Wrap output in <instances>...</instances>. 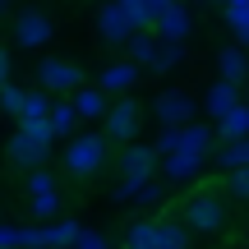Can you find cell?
Instances as JSON below:
<instances>
[{"label": "cell", "mask_w": 249, "mask_h": 249, "mask_svg": "<svg viewBox=\"0 0 249 249\" xmlns=\"http://www.w3.org/2000/svg\"><path fill=\"white\" fill-rule=\"evenodd\" d=\"M226 198L217 194V189H194V194L180 203V226L185 231H198V235H217L226 231Z\"/></svg>", "instance_id": "cell-1"}, {"label": "cell", "mask_w": 249, "mask_h": 249, "mask_svg": "<svg viewBox=\"0 0 249 249\" xmlns=\"http://www.w3.org/2000/svg\"><path fill=\"white\" fill-rule=\"evenodd\" d=\"M107 161V134H79V139L65 148V166L74 176H92V171Z\"/></svg>", "instance_id": "cell-2"}, {"label": "cell", "mask_w": 249, "mask_h": 249, "mask_svg": "<svg viewBox=\"0 0 249 249\" xmlns=\"http://www.w3.org/2000/svg\"><path fill=\"white\" fill-rule=\"evenodd\" d=\"M152 166H157V152H152V148H139V143H134V148H124V157H120V176H124V185L116 189V194H120V198H124V194H139L143 180L152 176Z\"/></svg>", "instance_id": "cell-3"}, {"label": "cell", "mask_w": 249, "mask_h": 249, "mask_svg": "<svg viewBox=\"0 0 249 249\" xmlns=\"http://www.w3.org/2000/svg\"><path fill=\"white\" fill-rule=\"evenodd\" d=\"M37 79H42L46 92H79L83 88V74L74 60H42L37 65Z\"/></svg>", "instance_id": "cell-4"}, {"label": "cell", "mask_w": 249, "mask_h": 249, "mask_svg": "<svg viewBox=\"0 0 249 249\" xmlns=\"http://www.w3.org/2000/svg\"><path fill=\"white\" fill-rule=\"evenodd\" d=\"M152 37H157L161 46H185V37H189V9L185 5H161Z\"/></svg>", "instance_id": "cell-5"}, {"label": "cell", "mask_w": 249, "mask_h": 249, "mask_svg": "<svg viewBox=\"0 0 249 249\" xmlns=\"http://www.w3.org/2000/svg\"><path fill=\"white\" fill-rule=\"evenodd\" d=\"M134 134H139V102H116V107L107 111V139L111 143H129Z\"/></svg>", "instance_id": "cell-6"}, {"label": "cell", "mask_w": 249, "mask_h": 249, "mask_svg": "<svg viewBox=\"0 0 249 249\" xmlns=\"http://www.w3.org/2000/svg\"><path fill=\"white\" fill-rule=\"evenodd\" d=\"M14 37H18V46H42V42L55 37V28H51V18H46L42 9H23V14L14 18Z\"/></svg>", "instance_id": "cell-7"}, {"label": "cell", "mask_w": 249, "mask_h": 249, "mask_svg": "<svg viewBox=\"0 0 249 249\" xmlns=\"http://www.w3.org/2000/svg\"><path fill=\"white\" fill-rule=\"evenodd\" d=\"M152 111H157V120L166 124V129H180V124L194 116V97H189V92H161V97L152 102Z\"/></svg>", "instance_id": "cell-8"}, {"label": "cell", "mask_w": 249, "mask_h": 249, "mask_svg": "<svg viewBox=\"0 0 249 249\" xmlns=\"http://www.w3.org/2000/svg\"><path fill=\"white\" fill-rule=\"evenodd\" d=\"M97 28H102V42H107V46L134 42V28H129V18H124L120 5H107V9H102V14H97Z\"/></svg>", "instance_id": "cell-9"}, {"label": "cell", "mask_w": 249, "mask_h": 249, "mask_svg": "<svg viewBox=\"0 0 249 249\" xmlns=\"http://www.w3.org/2000/svg\"><path fill=\"white\" fill-rule=\"evenodd\" d=\"M70 107H74V116H83V120H97V116H107V111H111V107H107V92H102V88H79Z\"/></svg>", "instance_id": "cell-10"}, {"label": "cell", "mask_w": 249, "mask_h": 249, "mask_svg": "<svg viewBox=\"0 0 249 249\" xmlns=\"http://www.w3.org/2000/svg\"><path fill=\"white\" fill-rule=\"evenodd\" d=\"M217 65H222V83H245V74H249V60H245V51L240 46H226L222 55H217Z\"/></svg>", "instance_id": "cell-11"}, {"label": "cell", "mask_w": 249, "mask_h": 249, "mask_svg": "<svg viewBox=\"0 0 249 249\" xmlns=\"http://www.w3.org/2000/svg\"><path fill=\"white\" fill-rule=\"evenodd\" d=\"M208 111H213L217 120H226L231 111H240V97H235L231 83H213V88H208Z\"/></svg>", "instance_id": "cell-12"}, {"label": "cell", "mask_w": 249, "mask_h": 249, "mask_svg": "<svg viewBox=\"0 0 249 249\" xmlns=\"http://www.w3.org/2000/svg\"><path fill=\"white\" fill-rule=\"evenodd\" d=\"M139 79V65H129V60H116V65H107V74H102V92H124L129 83Z\"/></svg>", "instance_id": "cell-13"}, {"label": "cell", "mask_w": 249, "mask_h": 249, "mask_svg": "<svg viewBox=\"0 0 249 249\" xmlns=\"http://www.w3.org/2000/svg\"><path fill=\"white\" fill-rule=\"evenodd\" d=\"M5 152H9V161H14V166H42V157H46L42 148H33V143L23 139V134H14Z\"/></svg>", "instance_id": "cell-14"}, {"label": "cell", "mask_w": 249, "mask_h": 249, "mask_svg": "<svg viewBox=\"0 0 249 249\" xmlns=\"http://www.w3.org/2000/svg\"><path fill=\"white\" fill-rule=\"evenodd\" d=\"M157 37L152 33H134V42H129V65H148L152 70V60H157Z\"/></svg>", "instance_id": "cell-15"}, {"label": "cell", "mask_w": 249, "mask_h": 249, "mask_svg": "<svg viewBox=\"0 0 249 249\" xmlns=\"http://www.w3.org/2000/svg\"><path fill=\"white\" fill-rule=\"evenodd\" d=\"M157 249H189V231L180 222H157Z\"/></svg>", "instance_id": "cell-16"}, {"label": "cell", "mask_w": 249, "mask_h": 249, "mask_svg": "<svg viewBox=\"0 0 249 249\" xmlns=\"http://www.w3.org/2000/svg\"><path fill=\"white\" fill-rule=\"evenodd\" d=\"M124 249H157V222H134L124 235Z\"/></svg>", "instance_id": "cell-17"}, {"label": "cell", "mask_w": 249, "mask_h": 249, "mask_svg": "<svg viewBox=\"0 0 249 249\" xmlns=\"http://www.w3.org/2000/svg\"><path fill=\"white\" fill-rule=\"evenodd\" d=\"M217 161H222L226 171H249V139H240V143H226V148L217 152Z\"/></svg>", "instance_id": "cell-18"}, {"label": "cell", "mask_w": 249, "mask_h": 249, "mask_svg": "<svg viewBox=\"0 0 249 249\" xmlns=\"http://www.w3.org/2000/svg\"><path fill=\"white\" fill-rule=\"evenodd\" d=\"M18 134H23L33 148H51V139H55V129H51V120H28V124H18Z\"/></svg>", "instance_id": "cell-19"}, {"label": "cell", "mask_w": 249, "mask_h": 249, "mask_svg": "<svg viewBox=\"0 0 249 249\" xmlns=\"http://www.w3.org/2000/svg\"><path fill=\"white\" fill-rule=\"evenodd\" d=\"M51 107H55V102L46 97V92H28V102H23V116H18V124H28V120H51Z\"/></svg>", "instance_id": "cell-20"}, {"label": "cell", "mask_w": 249, "mask_h": 249, "mask_svg": "<svg viewBox=\"0 0 249 249\" xmlns=\"http://www.w3.org/2000/svg\"><path fill=\"white\" fill-rule=\"evenodd\" d=\"M198 171V152H176V157H166V176L171 180H185Z\"/></svg>", "instance_id": "cell-21"}, {"label": "cell", "mask_w": 249, "mask_h": 249, "mask_svg": "<svg viewBox=\"0 0 249 249\" xmlns=\"http://www.w3.org/2000/svg\"><path fill=\"white\" fill-rule=\"evenodd\" d=\"M23 102H28V92L23 88H14V83H5V88H0V111H5V116H23Z\"/></svg>", "instance_id": "cell-22"}, {"label": "cell", "mask_w": 249, "mask_h": 249, "mask_svg": "<svg viewBox=\"0 0 249 249\" xmlns=\"http://www.w3.org/2000/svg\"><path fill=\"white\" fill-rule=\"evenodd\" d=\"M74 120H79V116H74L70 102H55V107H51V129H55V134H70Z\"/></svg>", "instance_id": "cell-23"}, {"label": "cell", "mask_w": 249, "mask_h": 249, "mask_svg": "<svg viewBox=\"0 0 249 249\" xmlns=\"http://www.w3.org/2000/svg\"><path fill=\"white\" fill-rule=\"evenodd\" d=\"M245 129H249V111H231V116L222 120V134H226L231 143H240V139H245Z\"/></svg>", "instance_id": "cell-24"}, {"label": "cell", "mask_w": 249, "mask_h": 249, "mask_svg": "<svg viewBox=\"0 0 249 249\" xmlns=\"http://www.w3.org/2000/svg\"><path fill=\"white\" fill-rule=\"evenodd\" d=\"M226 18H231V28H235V37L249 46V5H226Z\"/></svg>", "instance_id": "cell-25"}, {"label": "cell", "mask_w": 249, "mask_h": 249, "mask_svg": "<svg viewBox=\"0 0 249 249\" xmlns=\"http://www.w3.org/2000/svg\"><path fill=\"white\" fill-rule=\"evenodd\" d=\"M180 55H185V46H157V60H152V74H166L180 65Z\"/></svg>", "instance_id": "cell-26"}, {"label": "cell", "mask_w": 249, "mask_h": 249, "mask_svg": "<svg viewBox=\"0 0 249 249\" xmlns=\"http://www.w3.org/2000/svg\"><path fill=\"white\" fill-rule=\"evenodd\" d=\"M226 194H231L235 203H249V171H231V176H226Z\"/></svg>", "instance_id": "cell-27"}, {"label": "cell", "mask_w": 249, "mask_h": 249, "mask_svg": "<svg viewBox=\"0 0 249 249\" xmlns=\"http://www.w3.org/2000/svg\"><path fill=\"white\" fill-rule=\"evenodd\" d=\"M28 185H33V194L42 198V194H55L51 189V176H46V171H33V176H28Z\"/></svg>", "instance_id": "cell-28"}, {"label": "cell", "mask_w": 249, "mask_h": 249, "mask_svg": "<svg viewBox=\"0 0 249 249\" xmlns=\"http://www.w3.org/2000/svg\"><path fill=\"white\" fill-rule=\"evenodd\" d=\"M55 208H60V198H55V194H42V198H33V213H37V217H51Z\"/></svg>", "instance_id": "cell-29"}, {"label": "cell", "mask_w": 249, "mask_h": 249, "mask_svg": "<svg viewBox=\"0 0 249 249\" xmlns=\"http://www.w3.org/2000/svg\"><path fill=\"white\" fill-rule=\"evenodd\" d=\"M5 83H9V55L0 51V88H5Z\"/></svg>", "instance_id": "cell-30"}, {"label": "cell", "mask_w": 249, "mask_h": 249, "mask_svg": "<svg viewBox=\"0 0 249 249\" xmlns=\"http://www.w3.org/2000/svg\"><path fill=\"white\" fill-rule=\"evenodd\" d=\"M70 249H102V240H74Z\"/></svg>", "instance_id": "cell-31"}, {"label": "cell", "mask_w": 249, "mask_h": 249, "mask_svg": "<svg viewBox=\"0 0 249 249\" xmlns=\"http://www.w3.org/2000/svg\"><path fill=\"white\" fill-rule=\"evenodd\" d=\"M245 249H249V235H245Z\"/></svg>", "instance_id": "cell-32"}]
</instances>
